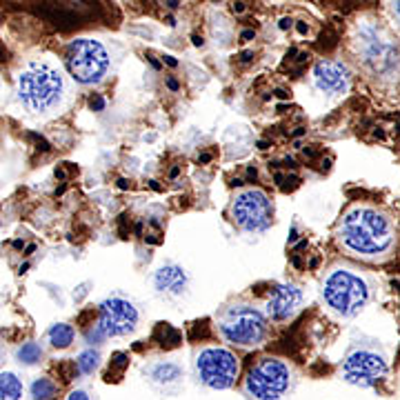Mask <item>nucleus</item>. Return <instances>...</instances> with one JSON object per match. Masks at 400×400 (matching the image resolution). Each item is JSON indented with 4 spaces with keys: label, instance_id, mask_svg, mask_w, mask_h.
<instances>
[{
    "label": "nucleus",
    "instance_id": "f257e3e1",
    "mask_svg": "<svg viewBox=\"0 0 400 400\" xmlns=\"http://www.w3.org/2000/svg\"><path fill=\"white\" fill-rule=\"evenodd\" d=\"M338 238L347 251L363 258H380L396 245V230L387 213L356 205L338 225Z\"/></svg>",
    "mask_w": 400,
    "mask_h": 400
},
{
    "label": "nucleus",
    "instance_id": "f03ea898",
    "mask_svg": "<svg viewBox=\"0 0 400 400\" xmlns=\"http://www.w3.org/2000/svg\"><path fill=\"white\" fill-rule=\"evenodd\" d=\"M16 94L23 107L36 113V116H47V113L61 109L65 98V78L61 69L47 63H32L27 65L16 78Z\"/></svg>",
    "mask_w": 400,
    "mask_h": 400
},
{
    "label": "nucleus",
    "instance_id": "7ed1b4c3",
    "mask_svg": "<svg viewBox=\"0 0 400 400\" xmlns=\"http://www.w3.org/2000/svg\"><path fill=\"white\" fill-rule=\"evenodd\" d=\"M323 303L342 318H354L365 309L369 300L367 280L354 269L336 267L332 269L320 287Z\"/></svg>",
    "mask_w": 400,
    "mask_h": 400
},
{
    "label": "nucleus",
    "instance_id": "20e7f679",
    "mask_svg": "<svg viewBox=\"0 0 400 400\" xmlns=\"http://www.w3.org/2000/svg\"><path fill=\"white\" fill-rule=\"evenodd\" d=\"M356 51L376 78H396L400 71V49L380 25L363 23L356 32Z\"/></svg>",
    "mask_w": 400,
    "mask_h": 400
},
{
    "label": "nucleus",
    "instance_id": "39448f33",
    "mask_svg": "<svg viewBox=\"0 0 400 400\" xmlns=\"http://www.w3.org/2000/svg\"><path fill=\"white\" fill-rule=\"evenodd\" d=\"M220 334L227 342L238 347H254L265 338L267 334V320L265 316L249 305H234L227 309L220 320Z\"/></svg>",
    "mask_w": 400,
    "mask_h": 400
},
{
    "label": "nucleus",
    "instance_id": "423d86ee",
    "mask_svg": "<svg viewBox=\"0 0 400 400\" xmlns=\"http://www.w3.org/2000/svg\"><path fill=\"white\" fill-rule=\"evenodd\" d=\"M67 67L80 85H98L109 71V54L98 40L80 38L67 47Z\"/></svg>",
    "mask_w": 400,
    "mask_h": 400
},
{
    "label": "nucleus",
    "instance_id": "0eeeda50",
    "mask_svg": "<svg viewBox=\"0 0 400 400\" xmlns=\"http://www.w3.org/2000/svg\"><path fill=\"white\" fill-rule=\"evenodd\" d=\"M289 367L278 358H263L256 363L245 380L247 394L256 400H278L289 389Z\"/></svg>",
    "mask_w": 400,
    "mask_h": 400
},
{
    "label": "nucleus",
    "instance_id": "6e6552de",
    "mask_svg": "<svg viewBox=\"0 0 400 400\" xmlns=\"http://www.w3.org/2000/svg\"><path fill=\"white\" fill-rule=\"evenodd\" d=\"M232 220L245 232H265L274 220V205L261 189H242L232 203Z\"/></svg>",
    "mask_w": 400,
    "mask_h": 400
},
{
    "label": "nucleus",
    "instance_id": "1a4fd4ad",
    "mask_svg": "<svg viewBox=\"0 0 400 400\" xmlns=\"http://www.w3.org/2000/svg\"><path fill=\"white\" fill-rule=\"evenodd\" d=\"M238 358L223 347H207L198 354L196 358V371L198 378L203 380L211 389H227L232 387L238 378Z\"/></svg>",
    "mask_w": 400,
    "mask_h": 400
},
{
    "label": "nucleus",
    "instance_id": "9d476101",
    "mask_svg": "<svg viewBox=\"0 0 400 400\" xmlns=\"http://www.w3.org/2000/svg\"><path fill=\"white\" fill-rule=\"evenodd\" d=\"M138 325V309L134 307L132 300L123 296L107 298L98 311V327L103 334L109 336H125L136 330Z\"/></svg>",
    "mask_w": 400,
    "mask_h": 400
},
{
    "label": "nucleus",
    "instance_id": "9b49d317",
    "mask_svg": "<svg viewBox=\"0 0 400 400\" xmlns=\"http://www.w3.org/2000/svg\"><path fill=\"white\" fill-rule=\"evenodd\" d=\"M345 380L351 385H361V387H371L376 385L385 374H387V363L380 354L371 349H356L347 356L345 361Z\"/></svg>",
    "mask_w": 400,
    "mask_h": 400
},
{
    "label": "nucleus",
    "instance_id": "f8f14e48",
    "mask_svg": "<svg viewBox=\"0 0 400 400\" xmlns=\"http://www.w3.org/2000/svg\"><path fill=\"white\" fill-rule=\"evenodd\" d=\"M313 80H316V87L323 94L330 96H345L349 92V82H351V74L349 69L336 63V61H320L316 67H313Z\"/></svg>",
    "mask_w": 400,
    "mask_h": 400
},
{
    "label": "nucleus",
    "instance_id": "ddd939ff",
    "mask_svg": "<svg viewBox=\"0 0 400 400\" xmlns=\"http://www.w3.org/2000/svg\"><path fill=\"white\" fill-rule=\"evenodd\" d=\"M300 305H303V292H300L296 285H278L269 296L267 313L274 320L282 323V320H289L300 309Z\"/></svg>",
    "mask_w": 400,
    "mask_h": 400
},
{
    "label": "nucleus",
    "instance_id": "4468645a",
    "mask_svg": "<svg viewBox=\"0 0 400 400\" xmlns=\"http://www.w3.org/2000/svg\"><path fill=\"white\" fill-rule=\"evenodd\" d=\"M154 285L156 289L163 292V294H182L185 287H187V274L178 267V265H165L156 271L154 276Z\"/></svg>",
    "mask_w": 400,
    "mask_h": 400
},
{
    "label": "nucleus",
    "instance_id": "2eb2a0df",
    "mask_svg": "<svg viewBox=\"0 0 400 400\" xmlns=\"http://www.w3.org/2000/svg\"><path fill=\"white\" fill-rule=\"evenodd\" d=\"M49 342L56 347V349H67L71 342H74L76 338V332H74V327L67 325V323H58V325H54L51 330H49Z\"/></svg>",
    "mask_w": 400,
    "mask_h": 400
},
{
    "label": "nucleus",
    "instance_id": "dca6fc26",
    "mask_svg": "<svg viewBox=\"0 0 400 400\" xmlns=\"http://www.w3.org/2000/svg\"><path fill=\"white\" fill-rule=\"evenodd\" d=\"M0 396H3V400H18L23 396V382L16 374L5 371L0 376Z\"/></svg>",
    "mask_w": 400,
    "mask_h": 400
},
{
    "label": "nucleus",
    "instance_id": "f3484780",
    "mask_svg": "<svg viewBox=\"0 0 400 400\" xmlns=\"http://www.w3.org/2000/svg\"><path fill=\"white\" fill-rule=\"evenodd\" d=\"M16 358H18L23 365H36V363L42 358V349H40L38 342H25L23 347H18Z\"/></svg>",
    "mask_w": 400,
    "mask_h": 400
},
{
    "label": "nucleus",
    "instance_id": "a211bd4d",
    "mask_svg": "<svg viewBox=\"0 0 400 400\" xmlns=\"http://www.w3.org/2000/svg\"><path fill=\"white\" fill-rule=\"evenodd\" d=\"M56 396V385L49 378H36L32 382V398L34 400H51Z\"/></svg>",
    "mask_w": 400,
    "mask_h": 400
},
{
    "label": "nucleus",
    "instance_id": "6ab92c4d",
    "mask_svg": "<svg viewBox=\"0 0 400 400\" xmlns=\"http://www.w3.org/2000/svg\"><path fill=\"white\" fill-rule=\"evenodd\" d=\"M98 365H100V354L96 349L82 351L76 361V367H78L80 374H94V371L98 369Z\"/></svg>",
    "mask_w": 400,
    "mask_h": 400
},
{
    "label": "nucleus",
    "instance_id": "aec40b11",
    "mask_svg": "<svg viewBox=\"0 0 400 400\" xmlns=\"http://www.w3.org/2000/svg\"><path fill=\"white\" fill-rule=\"evenodd\" d=\"M151 378L156 382H174V380L180 378V369L171 363H165V365H158V367L151 369Z\"/></svg>",
    "mask_w": 400,
    "mask_h": 400
},
{
    "label": "nucleus",
    "instance_id": "412c9836",
    "mask_svg": "<svg viewBox=\"0 0 400 400\" xmlns=\"http://www.w3.org/2000/svg\"><path fill=\"white\" fill-rule=\"evenodd\" d=\"M89 105H92L94 111H103V109H105V100L100 98V96H96V98H92V103H89Z\"/></svg>",
    "mask_w": 400,
    "mask_h": 400
},
{
    "label": "nucleus",
    "instance_id": "4be33fe9",
    "mask_svg": "<svg viewBox=\"0 0 400 400\" xmlns=\"http://www.w3.org/2000/svg\"><path fill=\"white\" fill-rule=\"evenodd\" d=\"M67 400H89V396L85 394L82 389H76V392H71V394H69V398H67Z\"/></svg>",
    "mask_w": 400,
    "mask_h": 400
},
{
    "label": "nucleus",
    "instance_id": "5701e85b",
    "mask_svg": "<svg viewBox=\"0 0 400 400\" xmlns=\"http://www.w3.org/2000/svg\"><path fill=\"white\" fill-rule=\"evenodd\" d=\"M278 27H280L282 32H285V30H289V27H292V20H289V18H282V20L278 23Z\"/></svg>",
    "mask_w": 400,
    "mask_h": 400
},
{
    "label": "nucleus",
    "instance_id": "b1692460",
    "mask_svg": "<svg viewBox=\"0 0 400 400\" xmlns=\"http://www.w3.org/2000/svg\"><path fill=\"white\" fill-rule=\"evenodd\" d=\"M296 30H298V34H307V32H309V27H307L305 23H298V25H296Z\"/></svg>",
    "mask_w": 400,
    "mask_h": 400
},
{
    "label": "nucleus",
    "instance_id": "393cba45",
    "mask_svg": "<svg viewBox=\"0 0 400 400\" xmlns=\"http://www.w3.org/2000/svg\"><path fill=\"white\" fill-rule=\"evenodd\" d=\"M234 11H236V13H242V11H245V5H242V3H236V5H234Z\"/></svg>",
    "mask_w": 400,
    "mask_h": 400
},
{
    "label": "nucleus",
    "instance_id": "a878e982",
    "mask_svg": "<svg viewBox=\"0 0 400 400\" xmlns=\"http://www.w3.org/2000/svg\"><path fill=\"white\" fill-rule=\"evenodd\" d=\"M211 161V156L209 154H203V156H200V158H198V163H209Z\"/></svg>",
    "mask_w": 400,
    "mask_h": 400
},
{
    "label": "nucleus",
    "instance_id": "bb28decb",
    "mask_svg": "<svg viewBox=\"0 0 400 400\" xmlns=\"http://www.w3.org/2000/svg\"><path fill=\"white\" fill-rule=\"evenodd\" d=\"M394 9H396V16L400 20V0H394Z\"/></svg>",
    "mask_w": 400,
    "mask_h": 400
},
{
    "label": "nucleus",
    "instance_id": "cd10ccee",
    "mask_svg": "<svg viewBox=\"0 0 400 400\" xmlns=\"http://www.w3.org/2000/svg\"><path fill=\"white\" fill-rule=\"evenodd\" d=\"M165 63H167V65H171V67H176V65H178L174 58H171V56H165Z\"/></svg>",
    "mask_w": 400,
    "mask_h": 400
},
{
    "label": "nucleus",
    "instance_id": "c85d7f7f",
    "mask_svg": "<svg viewBox=\"0 0 400 400\" xmlns=\"http://www.w3.org/2000/svg\"><path fill=\"white\" fill-rule=\"evenodd\" d=\"M240 38H242V40H251V38H254V32H242Z\"/></svg>",
    "mask_w": 400,
    "mask_h": 400
},
{
    "label": "nucleus",
    "instance_id": "c756f323",
    "mask_svg": "<svg viewBox=\"0 0 400 400\" xmlns=\"http://www.w3.org/2000/svg\"><path fill=\"white\" fill-rule=\"evenodd\" d=\"M249 58H251V54H249V51H245V54L240 56V61H242V63H247Z\"/></svg>",
    "mask_w": 400,
    "mask_h": 400
},
{
    "label": "nucleus",
    "instance_id": "7c9ffc66",
    "mask_svg": "<svg viewBox=\"0 0 400 400\" xmlns=\"http://www.w3.org/2000/svg\"><path fill=\"white\" fill-rule=\"evenodd\" d=\"M167 85H169V89H174V92L178 89V82H176V80H169Z\"/></svg>",
    "mask_w": 400,
    "mask_h": 400
},
{
    "label": "nucleus",
    "instance_id": "2f4dec72",
    "mask_svg": "<svg viewBox=\"0 0 400 400\" xmlns=\"http://www.w3.org/2000/svg\"><path fill=\"white\" fill-rule=\"evenodd\" d=\"M118 187H120V189H127L130 185H127V180H118Z\"/></svg>",
    "mask_w": 400,
    "mask_h": 400
},
{
    "label": "nucleus",
    "instance_id": "473e14b6",
    "mask_svg": "<svg viewBox=\"0 0 400 400\" xmlns=\"http://www.w3.org/2000/svg\"><path fill=\"white\" fill-rule=\"evenodd\" d=\"M167 3H169L171 9H176V7H178V0H167Z\"/></svg>",
    "mask_w": 400,
    "mask_h": 400
}]
</instances>
